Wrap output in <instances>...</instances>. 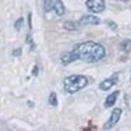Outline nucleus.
I'll list each match as a JSON object with an SVG mask.
<instances>
[{
	"mask_svg": "<svg viewBox=\"0 0 131 131\" xmlns=\"http://www.w3.org/2000/svg\"><path fill=\"white\" fill-rule=\"evenodd\" d=\"M119 47L121 51L126 53L131 52V39H126L120 43Z\"/></svg>",
	"mask_w": 131,
	"mask_h": 131,
	"instance_id": "9d476101",
	"label": "nucleus"
},
{
	"mask_svg": "<svg viewBox=\"0 0 131 131\" xmlns=\"http://www.w3.org/2000/svg\"><path fill=\"white\" fill-rule=\"evenodd\" d=\"M78 23L72 20H66L64 23L63 27L66 30L69 31H72L77 30L78 29Z\"/></svg>",
	"mask_w": 131,
	"mask_h": 131,
	"instance_id": "1a4fd4ad",
	"label": "nucleus"
},
{
	"mask_svg": "<svg viewBox=\"0 0 131 131\" xmlns=\"http://www.w3.org/2000/svg\"><path fill=\"white\" fill-rule=\"evenodd\" d=\"M85 5L89 10L94 13L103 12L106 8L104 0H86Z\"/></svg>",
	"mask_w": 131,
	"mask_h": 131,
	"instance_id": "39448f33",
	"label": "nucleus"
},
{
	"mask_svg": "<svg viewBox=\"0 0 131 131\" xmlns=\"http://www.w3.org/2000/svg\"><path fill=\"white\" fill-rule=\"evenodd\" d=\"M104 47L93 41L77 44L72 51L64 52L60 57L62 65L68 66L78 60L87 63H96L106 57Z\"/></svg>",
	"mask_w": 131,
	"mask_h": 131,
	"instance_id": "f257e3e1",
	"label": "nucleus"
},
{
	"mask_svg": "<svg viewBox=\"0 0 131 131\" xmlns=\"http://www.w3.org/2000/svg\"><path fill=\"white\" fill-rule=\"evenodd\" d=\"M122 112L123 111L121 108L116 107L113 109L108 121L103 126V129L106 130H110L114 127L120 120Z\"/></svg>",
	"mask_w": 131,
	"mask_h": 131,
	"instance_id": "20e7f679",
	"label": "nucleus"
},
{
	"mask_svg": "<svg viewBox=\"0 0 131 131\" xmlns=\"http://www.w3.org/2000/svg\"><path fill=\"white\" fill-rule=\"evenodd\" d=\"M43 8L46 12L54 11L60 16L65 13V6L61 0H45Z\"/></svg>",
	"mask_w": 131,
	"mask_h": 131,
	"instance_id": "7ed1b4c3",
	"label": "nucleus"
},
{
	"mask_svg": "<svg viewBox=\"0 0 131 131\" xmlns=\"http://www.w3.org/2000/svg\"><path fill=\"white\" fill-rule=\"evenodd\" d=\"M23 53V51L21 48H17V49H14L12 52V54L14 57H19Z\"/></svg>",
	"mask_w": 131,
	"mask_h": 131,
	"instance_id": "4468645a",
	"label": "nucleus"
},
{
	"mask_svg": "<svg viewBox=\"0 0 131 131\" xmlns=\"http://www.w3.org/2000/svg\"><path fill=\"white\" fill-rule=\"evenodd\" d=\"M119 81V73H114L110 78L104 79L99 85V89L102 91H107L116 85Z\"/></svg>",
	"mask_w": 131,
	"mask_h": 131,
	"instance_id": "423d86ee",
	"label": "nucleus"
},
{
	"mask_svg": "<svg viewBox=\"0 0 131 131\" xmlns=\"http://www.w3.org/2000/svg\"><path fill=\"white\" fill-rule=\"evenodd\" d=\"M26 43L28 45H29L30 49H31V51L34 50L35 48H36V43L34 41V39H33L32 36H31V34H27L26 37Z\"/></svg>",
	"mask_w": 131,
	"mask_h": 131,
	"instance_id": "f8f14e48",
	"label": "nucleus"
},
{
	"mask_svg": "<svg viewBox=\"0 0 131 131\" xmlns=\"http://www.w3.org/2000/svg\"><path fill=\"white\" fill-rule=\"evenodd\" d=\"M48 101H49V104H51L52 106L56 107V106H58V98H57V95L55 92H52L49 94V98H48Z\"/></svg>",
	"mask_w": 131,
	"mask_h": 131,
	"instance_id": "9b49d317",
	"label": "nucleus"
},
{
	"mask_svg": "<svg viewBox=\"0 0 131 131\" xmlns=\"http://www.w3.org/2000/svg\"><path fill=\"white\" fill-rule=\"evenodd\" d=\"M130 81H131V75H130Z\"/></svg>",
	"mask_w": 131,
	"mask_h": 131,
	"instance_id": "6ab92c4d",
	"label": "nucleus"
},
{
	"mask_svg": "<svg viewBox=\"0 0 131 131\" xmlns=\"http://www.w3.org/2000/svg\"><path fill=\"white\" fill-rule=\"evenodd\" d=\"M31 74L34 76H35V77H37L38 75V74H39V68H38V67L36 65L33 68Z\"/></svg>",
	"mask_w": 131,
	"mask_h": 131,
	"instance_id": "dca6fc26",
	"label": "nucleus"
},
{
	"mask_svg": "<svg viewBox=\"0 0 131 131\" xmlns=\"http://www.w3.org/2000/svg\"><path fill=\"white\" fill-rule=\"evenodd\" d=\"M89 80L85 75L73 74L67 76L63 81V86L66 92L73 94L79 92L88 85Z\"/></svg>",
	"mask_w": 131,
	"mask_h": 131,
	"instance_id": "f03ea898",
	"label": "nucleus"
},
{
	"mask_svg": "<svg viewBox=\"0 0 131 131\" xmlns=\"http://www.w3.org/2000/svg\"><path fill=\"white\" fill-rule=\"evenodd\" d=\"M28 24H29V26H30V28H31V14L30 13L29 14L28 16Z\"/></svg>",
	"mask_w": 131,
	"mask_h": 131,
	"instance_id": "f3484780",
	"label": "nucleus"
},
{
	"mask_svg": "<svg viewBox=\"0 0 131 131\" xmlns=\"http://www.w3.org/2000/svg\"><path fill=\"white\" fill-rule=\"evenodd\" d=\"M119 93H120L119 91H114V92L111 93L110 94H109L106 97L104 104V106L106 108H109V107H111L114 106L115 102H116V100L117 99Z\"/></svg>",
	"mask_w": 131,
	"mask_h": 131,
	"instance_id": "6e6552de",
	"label": "nucleus"
},
{
	"mask_svg": "<svg viewBox=\"0 0 131 131\" xmlns=\"http://www.w3.org/2000/svg\"><path fill=\"white\" fill-rule=\"evenodd\" d=\"M24 20L23 17H20L19 18L16 20V22L14 24V27H15V28L16 29V31H19L21 30L23 26V24H24Z\"/></svg>",
	"mask_w": 131,
	"mask_h": 131,
	"instance_id": "ddd939ff",
	"label": "nucleus"
},
{
	"mask_svg": "<svg viewBox=\"0 0 131 131\" xmlns=\"http://www.w3.org/2000/svg\"><path fill=\"white\" fill-rule=\"evenodd\" d=\"M118 1H120V2H124V3H126V2H128L129 0H118Z\"/></svg>",
	"mask_w": 131,
	"mask_h": 131,
	"instance_id": "a211bd4d",
	"label": "nucleus"
},
{
	"mask_svg": "<svg viewBox=\"0 0 131 131\" xmlns=\"http://www.w3.org/2000/svg\"><path fill=\"white\" fill-rule=\"evenodd\" d=\"M100 19L98 16H94L92 15H84L79 19V24H83V25H98L100 24Z\"/></svg>",
	"mask_w": 131,
	"mask_h": 131,
	"instance_id": "0eeeda50",
	"label": "nucleus"
},
{
	"mask_svg": "<svg viewBox=\"0 0 131 131\" xmlns=\"http://www.w3.org/2000/svg\"><path fill=\"white\" fill-rule=\"evenodd\" d=\"M108 26L110 27V28L113 30H115L117 28V24L115 23H114L113 21H110L108 23Z\"/></svg>",
	"mask_w": 131,
	"mask_h": 131,
	"instance_id": "2eb2a0df",
	"label": "nucleus"
}]
</instances>
